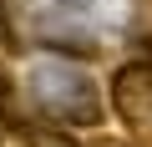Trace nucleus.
Instances as JSON below:
<instances>
[{
  "instance_id": "nucleus-3",
  "label": "nucleus",
  "mask_w": 152,
  "mask_h": 147,
  "mask_svg": "<svg viewBox=\"0 0 152 147\" xmlns=\"http://www.w3.org/2000/svg\"><path fill=\"white\" fill-rule=\"evenodd\" d=\"M15 122H26V112H20V86H15L10 71H0V127H15Z\"/></svg>"
},
{
  "instance_id": "nucleus-4",
  "label": "nucleus",
  "mask_w": 152,
  "mask_h": 147,
  "mask_svg": "<svg viewBox=\"0 0 152 147\" xmlns=\"http://www.w3.org/2000/svg\"><path fill=\"white\" fill-rule=\"evenodd\" d=\"M81 147H142V142L127 132V137H91V142H81Z\"/></svg>"
},
{
  "instance_id": "nucleus-5",
  "label": "nucleus",
  "mask_w": 152,
  "mask_h": 147,
  "mask_svg": "<svg viewBox=\"0 0 152 147\" xmlns=\"http://www.w3.org/2000/svg\"><path fill=\"white\" fill-rule=\"evenodd\" d=\"M0 46H10V15H5V0H0Z\"/></svg>"
},
{
  "instance_id": "nucleus-1",
  "label": "nucleus",
  "mask_w": 152,
  "mask_h": 147,
  "mask_svg": "<svg viewBox=\"0 0 152 147\" xmlns=\"http://www.w3.org/2000/svg\"><path fill=\"white\" fill-rule=\"evenodd\" d=\"M107 107L117 112V122L142 142L152 147V61L132 56L112 71V81H107Z\"/></svg>"
},
{
  "instance_id": "nucleus-6",
  "label": "nucleus",
  "mask_w": 152,
  "mask_h": 147,
  "mask_svg": "<svg viewBox=\"0 0 152 147\" xmlns=\"http://www.w3.org/2000/svg\"><path fill=\"white\" fill-rule=\"evenodd\" d=\"M137 56H142V61H152V36L142 41V51H137Z\"/></svg>"
},
{
  "instance_id": "nucleus-2",
  "label": "nucleus",
  "mask_w": 152,
  "mask_h": 147,
  "mask_svg": "<svg viewBox=\"0 0 152 147\" xmlns=\"http://www.w3.org/2000/svg\"><path fill=\"white\" fill-rule=\"evenodd\" d=\"M10 132L20 137V147H81V142H76L66 127H56V122H31V117H26V122H15Z\"/></svg>"
}]
</instances>
